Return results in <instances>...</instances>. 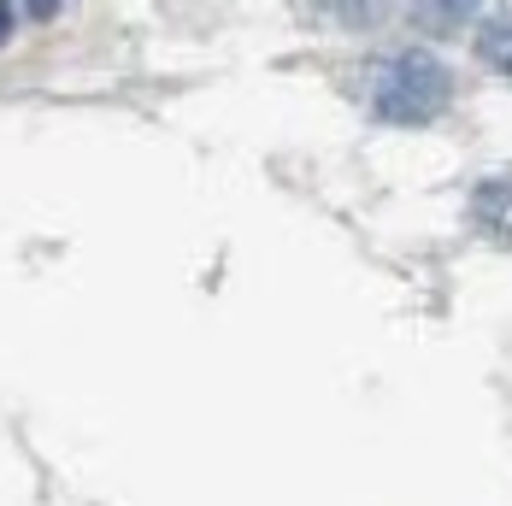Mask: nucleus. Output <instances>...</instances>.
Listing matches in <instances>:
<instances>
[{
	"label": "nucleus",
	"instance_id": "nucleus-1",
	"mask_svg": "<svg viewBox=\"0 0 512 506\" xmlns=\"http://www.w3.org/2000/svg\"><path fill=\"white\" fill-rule=\"evenodd\" d=\"M454 101V71L436 53H389L371 77V112L383 124H430Z\"/></svg>",
	"mask_w": 512,
	"mask_h": 506
},
{
	"label": "nucleus",
	"instance_id": "nucleus-2",
	"mask_svg": "<svg viewBox=\"0 0 512 506\" xmlns=\"http://www.w3.org/2000/svg\"><path fill=\"white\" fill-rule=\"evenodd\" d=\"M471 224L495 248H512V177H483L471 189Z\"/></svg>",
	"mask_w": 512,
	"mask_h": 506
},
{
	"label": "nucleus",
	"instance_id": "nucleus-3",
	"mask_svg": "<svg viewBox=\"0 0 512 506\" xmlns=\"http://www.w3.org/2000/svg\"><path fill=\"white\" fill-rule=\"evenodd\" d=\"M477 59H483L495 77H512V6L489 12V18L477 24Z\"/></svg>",
	"mask_w": 512,
	"mask_h": 506
},
{
	"label": "nucleus",
	"instance_id": "nucleus-4",
	"mask_svg": "<svg viewBox=\"0 0 512 506\" xmlns=\"http://www.w3.org/2000/svg\"><path fill=\"white\" fill-rule=\"evenodd\" d=\"M312 12L342 24V30H377L395 12V0H312Z\"/></svg>",
	"mask_w": 512,
	"mask_h": 506
},
{
	"label": "nucleus",
	"instance_id": "nucleus-5",
	"mask_svg": "<svg viewBox=\"0 0 512 506\" xmlns=\"http://www.w3.org/2000/svg\"><path fill=\"white\" fill-rule=\"evenodd\" d=\"M477 6L483 0H418L412 24L430 30V36H454V30H465V18H477Z\"/></svg>",
	"mask_w": 512,
	"mask_h": 506
},
{
	"label": "nucleus",
	"instance_id": "nucleus-6",
	"mask_svg": "<svg viewBox=\"0 0 512 506\" xmlns=\"http://www.w3.org/2000/svg\"><path fill=\"white\" fill-rule=\"evenodd\" d=\"M12 24H18V12H12V0H0V48L12 42Z\"/></svg>",
	"mask_w": 512,
	"mask_h": 506
},
{
	"label": "nucleus",
	"instance_id": "nucleus-7",
	"mask_svg": "<svg viewBox=\"0 0 512 506\" xmlns=\"http://www.w3.org/2000/svg\"><path fill=\"white\" fill-rule=\"evenodd\" d=\"M59 6H65V0H24V12H30V18H53Z\"/></svg>",
	"mask_w": 512,
	"mask_h": 506
}]
</instances>
